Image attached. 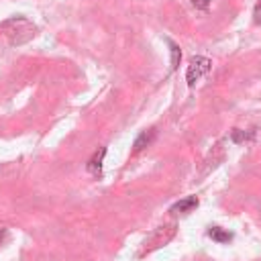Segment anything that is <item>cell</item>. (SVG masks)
<instances>
[{"instance_id":"6da1fadb","label":"cell","mask_w":261,"mask_h":261,"mask_svg":"<svg viewBox=\"0 0 261 261\" xmlns=\"http://www.w3.org/2000/svg\"><path fill=\"white\" fill-rule=\"evenodd\" d=\"M212 70V61L208 57H202V55H194L190 59V66H188V72H186V82L188 86H194L202 76H206L208 72Z\"/></svg>"},{"instance_id":"7a4b0ae2","label":"cell","mask_w":261,"mask_h":261,"mask_svg":"<svg viewBox=\"0 0 261 261\" xmlns=\"http://www.w3.org/2000/svg\"><path fill=\"white\" fill-rule=\"evenodd\" d=\"M153 139H155V130L153 128H149V130H143V133L135 139V143H133V153H141L145 147H149L151 143H153Z\"/></svg>"},{"instance_id":"3957f363","label":"cell","mask_w":261,"mask_h":261,"mask_svg":"<svg viewBox=\"0 0 261 261\" xmlns=\"http://www.w3.org/2000/svg\"><path fill=\"white\" fill-rule=\"evenodd\" d=\"M196 206H198V198H196V196H188V198L176 202V204L172 206V212H182V214H186V212H192Z\"/></svg>"},{"instance_id":"277c9868","label":"cell","mask_w":261,"mask_h":261,"mask_svg":"<svg viewBox=\"0 0 261 261\" xmlns=\"http://www.w3.org/2000/svg\"><path fill=\"white\" fill-rule=\"evenodd\" d=\"M104 155H106V149H104V147H100L98 151H94V155H92L90 161H88V172H90V174H100Z\"/></svg>"},{"instance_id":"5b68a950","label":"cell","mask_w":261,"mask_h":261,"mask_svg":"<svg viewBox=\"0 0 261 261\" xmlns=\"http://www.w3.org/2000/svg\"><path fill=\"white\" fill-rule=\"evenodd\" d=\"M208 237H210L212 241H216V243H229V241L233 239L231 233H226V231H222V229H218V226H212V229L208 231Z\"/></svg>"},{"instance_id":"8992f818","label":"cell","mask_w":261,"mask_h":261,"mask_svg":"<svg viewBox=\"0 0 261 261\" xmlns=\"http://www.w3.org/2000/svg\"><path fill=\"white\" fill-rule=\"evenodd\" d=\"M251 137H253V130H251V133H245V130H241V128H233V133H231L233 143H245Z\"/></svg>"},{"instance_id":"52a82bcc","label":"cell","mask_w":261,"mask_h":261,"mask_svg":"<svg viewBox=\"0 0 261 261\" xmlns=\"http://www.w3.org/2000/svg\"><path fill=\"white\" fill-rule=\"evenodd\" d=\"M170 51H172V70H176L180 66V59H182V51L176 43H170Z\"/></svg>"},{"instance_id":"ba28073f","label":"cell","mask_w":261,"mask_h":261,"mask_svg":"<svg viewBox=\"0 0 261 261\" xmlns=\"http://www.w3.org/2000/svg\"><path fill=\"white\" fill-rule=\"evenodd\" d=\"M192 5H194L196 9H200V11H206V9L210 7V0H192Z\"/></svg>"},{"instance_id":"9c48e42d","label":"cell","mask_w":261,"mask_h":261,"mask_svg":"<svg viewBox=\"0 0 261 261\" xmlns=\"http://www.w3.org/2000/svg\"><path fill=\"white\" fill-rule=\"evenodd\" d=\"M7 237V229H0V241H3Z\"/></svg>"}]
</instances>
